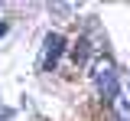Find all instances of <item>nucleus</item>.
<instances>
[{
    "label": "nucleus",
    "mask_w": 130,
    "mask_h": 121,
    "mask_svg": "<svg viewBox=\"0 0 130 121\" xmlns=\"http://www.w3.org/2000/svg\"><path fill=\"white\" fill-rule=\"evenodd\" d=\"M91 75H94V88H98V95H101L104 102H114V98L120 95V88H117V69H114L111 59H98Z\"/></svg>",
    "instance_id": "nucleus-1"
},
{
    "label": "nucleus",
    "mask_w": 130,
    "mask_h": 121,
    "mask_svg": "<svg viewBox=\"0 0 130 121\" xmlns=\"http://www.w3.org/2000/svg\"><path fill=\"white\" fill-rule=\"evenodd\" d=\"M65 52V36L62 33H49L46 36V52H42V69H55V62Z\"/></svg>",
    "instance_id": "nucleus-2"
},
{
    "label": "nucleus",
    "mask_w": 130,
    "mask_h": 121,
    "mask_svg": "<svg viewBox=\"0 0 130 121\" xmlns=\"http://www.w3.org/2000/svg\"><path fill=\"white\" fill-rule=\"evenodd\" d=\"M85 56H88V43H78L75 46V62H85Z\"/></svg>",
    "instance_id": "nucleus-3"
},
{
    "label": "nucleus",
    "mask_w": 130,
    "mask_h": 121,
    "mask_svg": "<svg viewBox=\"0 0 130 121\" xmlns=\"http://www.w3.org/2000/svg\"><path fill=\"white\" fill-rule=\"evenodd\" d=\"M3 33H7V23H3V20H0V36H3Z\"/></svg>",
    "instance_id": "nucleus-4"
}]
</instances>
